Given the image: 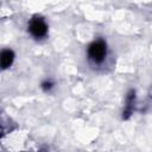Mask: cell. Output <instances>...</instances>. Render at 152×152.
I'll use <instances>...</instances> for the list:
<instances>
[{
	"label": "cell",
	"instance_id": "5b68a950",
	"mask_svg": "<svg viewBox=\"0 0 152 152\" xmlns=\"http://www.w3.org/2000/svg\"><path fill=\"white\" fill-rule=\"evenodd\" d=\"M52 87H53V83H52L51 81H45V82L42 83V88H43L45 91H49Z\"/></svg>",
	"mask_w": 152,
	"mask_h": 152
},
{
	"label": "cell",
	"instance_id": "6da1fadb",
	"mask_svg": "<svg viewBox=\"0 0 152 152\" xmlns=\"http://www.w3.org/2000/svg\"><path fill=\"white\" fill-rule=\"evenodd\" d=\"M88 58L94 64H100L107 56V44L103 39H96L88 46Z\"/></svg>",
	"mask_w": 152,
	"mask_h": 152
},
{
	"label": "cell",
	"instance_id": "3957f363",
	"mask_svg": "<svg viewBox=\"0 0 152 152\" xmlns=\"http://www.w3.org/2000/svg\"><path fill=\"white\" fill-rule=\"evenodd\" d=\"M134 102H135V93H134V90H129L127 96H126L125 108H124V112H122V119H128L131 116V114L133 113Z\"/></svg>",
	"mask_w": 152,
	"mask_h": 152
},
{
	"label": "cell",
	"instance_id": "277c9868",
	"mask_svg": "<svg viewBox=\"0 0 152 152\" xmlns=\"http://www.w3.org/2000/svg\"><path fill=\"white\" fill-rule=\"evenodd\" d=\"M14 61V52L11 49H5L1 51V68L5 70L12 65Z\"/></svg>",
	"mask_w": 152,
	"mask_h": 152
},
{
	"label": "cell",
	"instance_id": "7a4b0ae2",
	"mask_svg": "<svg viewBox=\"0 0 152 152\" xmlns=\"http://www.w3.org/2000/svg\"><path fill=\"white\" fill-rule=\"evenodd\" d=\"M28 32L36 39H42L48 34V24L40 15H33L28 21Z\"/></svg>",
	"mask_w": 152,
	"mask_h": 152
}]
</instances>
